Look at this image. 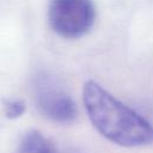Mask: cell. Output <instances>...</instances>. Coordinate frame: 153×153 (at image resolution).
Returning a JSON list of instances; mask_svg holds the SVG:
<instances>
[{
  "instance_id": "cell-1",
  "label": "cell",
  "mask_w": 153,
  "mask_h": 153,
  "mask_svg": "<svg viewBox=\"0 0 153 153\" xmlns=\"http://www.w3.org/2000/svg\"><path fill=\"white\" fill-rule=\"evenodd\" d=\"M82 104L94 129L110 142L127 148L153 145V124L98 82L84 84Z\"/></svg>"
},
{
  "instance_id": "cell-4",
  "label": "cell",
  "mask_w": 153,
  "mask_h": 153,
  "mask_svg": "<svg viewBox=\"0 0 153 153\" xmlns=\"http://www.w3.org/2000/svg\"><path fill=\"white\" fill-rule=\"evenodd\" d=\"M19 153H59L55 145L41 131L31 129L26 131L19 142Z\"/></svg>"
},
{
  "instance_id": "cell-3",
  "label": "cell",
  "mask_w": 153,
  "mask_h": 153,
  "mask_svg": "<svg viewBox=\"0 0 153 153\" xmlns=\"http://www.w3.org/2000/svg\"><path fill=\"white\" fill-rule=\"evenodd\" d=\"M33 103L41 116L57 123L71 124L78 117L72 96L51 76L41 74L33 81Z\"/></svg>"
},
{
  "instance_id": "cell-2",
  "label": "cell",
  "mask_w": 153,
  "mask_h": 153,
  "mask_svg": "<svg viewBox=\"0 0 153 153\" xmlns=\"http://www.w3.org/2000/svg\"><path fill=\"white\" fill-rule=\"evenodd\" d=\"M48 23L62 38L75 39L85 36L96 20V6L92 0H50Z\"/></svg>"
},
{
  "instance_id": "cell-5",
  "label": "cell",
  "mask_w": 153,
  "mask_h": 153,
  "mask_svg": "<svg viewBox=\"0 0 153 153\" xmlns=\"http://www.w3.org/2000/svg\"><path fill=\"white\" fill-rule=\"evenodd\" d=\"M4 115L10 120L19 118L26 110L25 103L17 98H4L1 100Z\"/></svg>"
}]
</instances>
